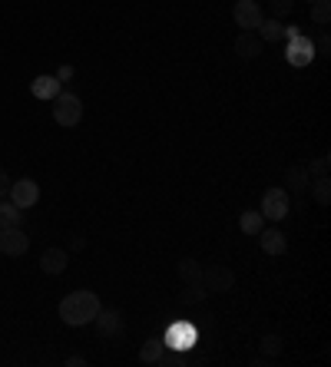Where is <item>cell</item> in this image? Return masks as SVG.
Returning a JSON list of instances; mask_svg holds the SVG:
<instances>
[{
  "instance_id": "cell-29",
  "label": "cell",
  "mask_w": 331,
  "mask_h": 367,
  "mask_svg": "<svg viewBox=\"0 0 331 367\" xmlns=\"http://www.w3.org/2000/svg\"><path fill=\"white\" fill-rule=\"evenodd\" d=\"M66 367H87V357H83V354H70V357H66Z\"/></svg>"
},
{
  "instance_id": "cell-8",
  "label": "cell",
  "mask_w": 331,
  "mask_h": 367,
  "mask_svg": "<svg viewBox=\"0 0 331 367\" xmlns=\"http://www.w3.org/2000/svg\"><path fill=\"white\" fill-rule=\"evenodd\" d=\"M288 40H292V46H288V63H292V66L311 63V56H315V44H311L308 37L295 33V37H288Z\"/></svg>"
},
{
  "instance_id": "cell-17",
  "label": "cell",
  "mask_w": 331,
  "mask_h": 367,
  "mask_svg": "<svg viewBox=\"0 0 331 367\" xmlns=\"http://www.w3.org/2000/svg\"><path fill=\"white\" fill-rule=\"evenodd\" d=\"M20 222H23V209H17L11 199L7 202L0 199V228H17Z\"/></svg>"
},
{
  "instance_id": "cell-21",
  "label": "cell",
  "mask_w": 331,
  "mask_h": 367,
  "mask_svg": "<svg viewBox=\"0 0 331 367\" xmlns=\"http://www.w3.org/2000/svg\"><path fill=\"white\" fill-rule=\"evenodd\" d=\"M258 351H262V354L272 361V357H278L282 351H285V341H282L278 335H265L262 341H258Z\"/></svg>"
},
{
  "instance_id": "cell-7",
  "label": "cell",
  "mask_w": 331,
  "mask_h": 367,
  "mask_svg": "<svg viewBox=\"0 0 331 367\" xmlns=\"http://www.w3.org/2000/svg\"><path fill=\"white\" fill-rule=\"evenodd\" d=\"M30 249V238L23 235V228H0V255H23V251Z\"/></svg>"
},
{
  "instance_id": "cell-19",
  "label": "cell",
  "mask_w": 331,
  "mask_h": 367,
  "mask_svg": "<svg viewBox=\"0 0 331 367\" xmlns=\"http://www.w3.org/2000/svg\"><path fill=\"white\" fill-rule=\"evenodd\" d=\"M239 228H242L245 235H258V232L265 228V216H262V212H242Z\"/></svg>"
},
{
  "instance_id": "cell-14",
  "label": "cell",
  "mask_w": 331,
  "mask_h": 367,
  "mask_svg": "<svg viewBox=\"0 0 331 367\" xmlns=\"http://www.w3.org/2000/svg\"><path fill=\"white\" fill-rule=\"evenodd\" d=\"M311 185V175L305 166H288L285 169V192H305Z\"/></svg>"
},
{
  "instance_id": "cell-13",
  "label": "cell",
  "mask_w": 331,
  "mask_h": 367,
  "mask_svg": "<svg viewBox=\"0 0 331 367\" xmlns=\"http://www.w3.org/2000/svg\"><path fill=\"white\" fill-rule=\"evenodd\" d=\"M235 54L242 56V60H255V56L262 54V40H258V33L255 30H242L235 37Z\"/></svg>"
},
{
  "instance_id": "cell-12",
  "label": "cell",
  "mask_w": 331,
  "mask_h": 367,
  "mask_svg": "<svg viewBox=\"0 0 331 367\" xmlns=\"http://www.w3.org/2000/svg\"><path fill=\"white\" fill-rule=\"evenodd\" d=\"M258 245H262L265 255H285L288 238L282 235L278 228H262V232H258Z\"/></svg>"
},
{
  "instance_id": "cell-27",
  "label": "cell",
  "mask_w": 331,
  "mask_h": 367,
  "mask_svg": "<svg viewBox=\"0 0 331 367\" xmlns=\"http://www.w3.org/2000/svg\"><path fill=\"white\" fill-rule=\"evenodd\" d=\"M56 80H60V83H70V80H73V66H70V63H63V66H60V70H56Z\"/></svg>"
},
{
  "instance_id": "cell-22",
  "label": "cell",
  "mask_w": 331,
  "mask_h": 367,
  "mask_svg": "<svg viewBox=\"0 0 331 367\" xmlns=\"http://www.w3.org/2000/svg\"><path fill=\"white\" fill-rule=\"evenodd\" d=\"M311 20L318 23V27H328V20H331V4L328 0H315V4H311Z\"/></svg>"
},
{
  "instance_id": "cell-1",
  "label": "cell",
  "mask_w": 331,
  "mask_h": 367,
  "mask_svg": "<svg viewBox=\"0 0 331 367\" xmlns=\"http://www.w3.org/2000/svg\"><path fill=\"white\" fill-rule=\"evenodd\" d=\"M99 308L103 304H99V298L93 292H73L60 301V321L70 324V328H83V324H89L96 318Z\"/></svg>"
},
{
  "instance_id": "cell-2",
  "label": "cell",
  "mask_w": 331,
  "mask_h": 367,
  "mask_svg": "<svg viewBox=\"0 0 331 367\" xmlns=\"http://www.w3.org/2000/svg\"><path fill=\"white\" fill-rule=\"evenodd\" d=\"M54 119L56 126H63V130H73L80 119H83V99L77 93H60L54 99Z\"/></svg>"
},
{
  "instance_id": "cell-9",
  "label": "cell",
  "mask_w": 331,
  "mask_h": 367,
  "mask_svg": "<svg viewBox=\"0 0 331 367\" xmlns=\"http://www.w3.org/2000/svg\"><path fill=\"white\" fill-rule=\"evenodd\" d=\"M30 93L37 99H44V103H54V99L63 93V83H60L56 76H46L44 73V76H37V80L30 83Z\"/></svg>"
},
{
  "instance_id": "cell-4",
  "label": "cell",
  "mask_w": 331,
  "mask_h": 367,
  "mask_svg": "<svg viewBox=\"0 0 331 367\" xmlns=\"http://www.w3.org/2000/svg\"><path fill=\"white\" fill-rule=\"evenodd\" d=\"M202 285H206V292L209 294L232 292L235 275H232V268H225V265H209V268H202Z\"/></svg>"
},
{
  "instance_id": "cell-6",
  "label": "cell",
  "mask_w": 331,
  "mask_h": 367,
  "mask_svg": "<svg viewBox=\"0 0 331 367\" xmlns=\"http://www.w3.org/2000/svg\"><path fill=\"white\" fill-rule=\"evenodd\" d=\"M288 209H292V202H288V192L285 189H268L262 199V216L272 218V222H278V218L288 216Z\"/></svg>"
},
{
  "instance_id": "cell-28",
  "label": "cell",
  "mask_w": 331,
  "mask_h": 367,
  "mask_svg": "<svg viewBox=\"0 0 331 367\" xmlns=\"http://www.w3.org/2000/svg\"><path fill=\"white\" fill-rule=\"evenodd\" d=\"M11 182H13V179H11L7 173H4V169H0V199H4V195L11 192Z\"/></svg>"
},
{
  "instance_id": "cell-31",
  "label": "cell",
  "mask_w": 331,
  "mask_h": 367,
  "mask_svg": "<svg viewBox=\"0 0 331 367\" xmlns=\"http://www.w3.org/2000/svg\"><path fill=\"white\" fill-rule=\"evenodd\" d=\"M318 54H328L331 50V40H328V33H321V40H318V46H315Z\"/></svg>"
},
{
  "instance_id": "cell-15",
  "label": "cell",
  "mask_w": 331,
  "mask_h": 367,
  "mask_svg": "<svg viewBox=\"0 0 331 367\" xmlns=\"http://www.w3.org/2000/svg\"><path fill=\"white\" fill-rule=\"evenodd\" d=\"M258 40L262 44H278L282 37H285V27H282V20H275V17H268V20H262L258 23Z\"/></svg>"
},
{
  "instance_id": "cell-16",
  "label": "cell",
  "mask_w": 331,
  "mask_h": 367,
  "mask_svg": "<svg viewBox=\"0 0 331 367\" xmlns=\"http://www.w3.org/2000/svg\"><path fill=\"white\" fill-rule=\"evenodd\" d=\"M163 354H166V341L163 337H149L143 344V351H139V361H143V364H159Z\"/></svg>"
},
{
  "instance_id": "cell-10",
  "label": "cell",
  "mask_w": 331,
  "mask_h": 367,
  "mask_svg": "<svg viewBox=\"0 0 331 367\" xmlns=\"http://www.w3.org/2000/svg\"><path fill=\"white\" fill-rule=\"evenodd\" d=\"M93 321H96V331L103 337L120 335V328H123V318H120V311H116V308H99Z\"/></svg>"
},
{
  "instance_id": "cell-25",
  "label": "cell",
  "mask_w": 331,
  "mask_h": 367,
  "mask_svg": "<svg viewBox=\"0 0 331 367\" xmlns=\"http://www.w3.org/2000/svg\"><path fill=\"white\" fill-rule=\"evenodd\" d=\"M328 169H331V156H321V159L311 162L308 175H328Z\"/></svg>"
},
{
  "instance_id": "cell-24",
  "label": "cell",
  "mask_w": 331,
  "mask_h": 367,
  "mask_svg": "<svg viewBox=\"0 0 331 367\" xmlns=\"http://www.w3.org/2000/svg\"><path fill=\"white\" fill-rule=\"evenodd\" d=\"M292 7H295V0H268V11H272V17H275V20L288 17V13H292Z\"/></svg>"
},
{
  "instance_id": "cell-23",
  "label": "cell",
  "mask_w": 331,
  "mask_h": 367,
  "mask_svg": "<svg viewBox=\"0 0 331 367\" xmlns=\"http://www.w3.org/2000/svg\"><path fill=\"white\" fill-rule=\"evenodd\" d=\"M315 202H318V206H328V202H331V182H328V175H315Z\"/></svg>"
},
{
  "instance_id": "cell-18",
  "label": "cell",
  "mask_w": 331,
  "mask_h": 367,
  "mask_svg": "<svg viewBox=\"0 0 331 367\" xmlns=\"http://www.w3.org/2000/svg\"><path fill=\"white\" fill-rule=\"evenodd\" d=\"M206 285H202V281H192V285H186V288H182V292H179V301L182 304H202L206 301Z\"/></svg>"
},
{
  "instance_id": "cell-11",
  "label": "cell",
  "mask_w": 331,
  "mask_h": 367,
  "mask_svg": "<svg viewBox=\"0 0 331 367\" xmlns=\"http://www.w3.org/2000/svg\"><path fill=\"white\" fill-rule=\"evenodd\" d=\"M66 265H70V251L66 249H46L44 255H40V268H44L46 275H63Z\"/></svg>"
},
{
  "instance_id": "cell-32",
  "label": "cell",
  "mask_w": 331,
  "mask_h": 367,
  "mask_svg": "<svg viewBox=\"0 0 331 367\" xmlns=\"http://www.w3.org/2000/svg\"><path fill=\"white\" fill-rule=\"evenodd\" d=\"M308 4H315V0H308Z\"/></svg>"
},
{
  "instance_id": "cell-3",
  "label": "cell",
  "mask_w": 331,
  "mask_h": 367,
  "mask_svg": "<svg viewBox=\"0 0 331 367\" xmlns=\"http://www.w3.org/2000/svg\"><path fill=\"white\" fill-rule=\"evenodd\" d=\"M232 20H235V27H242V30H258V23L265 20V13H262V7H258V0H235Z\"/></svg>"
},
{
  "instance_id": "cell-30",
  "label": "cell",
  "mask_w": 331,
  "mask_h": 367,
  "mask_svg": "<svg viewBox=\"0 0 331 367\" xmlns=\"http://www.w3.org/2000/svg\"><path fill=\"white\" fill-rule=\"evenodd\" d=\"M70 249H73V251H83V249H87V238L73 235V238H70Z\"/></svg>"
},
{
  "instance_id": "cell-26",
  "label": "cell",
  "mask_w": 331,
  "mask_h": 367,
  "mask_svg": "<svg viewBox=\"0 0 331 367\" xmlns=\"http://www.w3.org/2000/svg\"><path fill=\"white\" fill-rule=\"evenodd\" d=\"M159 364H169V367H186L189 364V357L182 354V351H179L176 347V354H163V361H159Z\"/></svg>"
},
{
  "instance_id": "cell-20",
  "label": "cell",
  "mask_w": 331,
  "mask_h": 367,
  "mask_svg": "<svg viewBox=\"0 0 331 367\" xmlns=\"http://www.w3.org/2000/svg\"><path fill=\"white\" fill-rule=\"evenodd\" d=\"M179 278L192 285V281H202V265L196 259H179Z\"/></svg>"
},
{
  "instance_id": "cell-5",
  "label": "cell",
  "mask_w": 331,
  "mask_h": 367,
  "mask_svg": "<svg viewBox=\"0 0 331 367\" xmlns=\"http://www.w3.org/2000/svg\"><path fill=\"white\" fill-rule=\"evenodd\" d=\"M11 202L17 209H30L40 202V185L33 182V179H17V182H11Z\"/></svg>"
}]
</instances>
